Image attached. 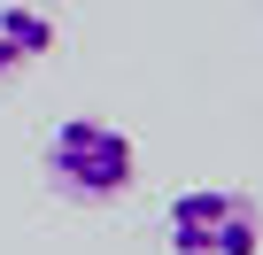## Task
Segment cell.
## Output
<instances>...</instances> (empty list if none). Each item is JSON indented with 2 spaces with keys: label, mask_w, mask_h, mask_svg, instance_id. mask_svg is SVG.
Masks as SVG:
<instances>
[{
  "label": "cell",
  "mask_w": 263,
  "mask_h": 255,
  "mask_svg": "<svg viewBox=\"0 0 263 255\" xmlns=\"http://www.w3.org/2000/svg\"><path fill=\"white\" fill-rule=\"evenodd\" d=\"M39 170L62 201L78 209H108L124 201L132 186H140V147H132V132H116L108 116H62L47 147H39Z\"/></svg>",
  "instance_id": "obj_1"
},
{
  "label": "cell",
  "mask_w": 263,
  "mask_h": 255,
  "mask_svg": "<svg viewBox=\"0 0 263 255\" xmlns=\"http://www.w3.org/2000/svg\"><path fill=\"white\" fill-rule=\"evenodd\" d=\"M171 255H255L263 247V201L240 186H186L163 209Z\"/></svg>",
  "instance_id": "obj_2"
},
{
  "label": "cell",
  "mask_w": 263,
  "mask_h": 255,
  "mask_svg": "<svg viewBox=\"0 0 263 255\" xmlns=\"http://www.w3.org/2000/svg\"><path fill=\"white\" fill-rule=\"evenodd\" d=\"M39 54H54V16L31 0H0V85H16Z\"/></svg>",
  "instance_id": "obj_3"
}]
</instances>
